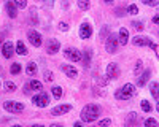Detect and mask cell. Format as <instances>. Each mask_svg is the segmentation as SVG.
Returning a JSON list of instances; mask_svg holds the SVG:
<instances>
[{"label": "cell", "instance_id": "6da1fadb", "mask_svg": "<svg viewBox=\"0 0 159 127\" xmlns=\"http://www.w3.org/2000/svg\"><path fill=\"white\" fill-rule=\"evenodd\" d=\"M99 114H100L99 105L89 103L81 110V119H83V122H92V121H96L99 118Z\"/></svg>", "mask_w": 159, "mask_h": 127}, {"label": "cell", "instance_id": "7a4b0ae2", "mask_svg": "<svg viewBox=\"0 0 159 127\" xmlns=\"http://www.w3.org/2000/svg\"><path fill=\"white\" fill-rule=\"evenodd\" d=\"M135 86L134 84H130V83H127V84H124L121 89H118V91L115 92V97L118 99V100H129L130 97H134L135 95Z\"/></svg>", "mask_w": 159, "mask_h": 127}, {"label": "cell", "instance_id": "3957f363", "mask_svg": "<svg viewBox=\"0 0 159 127\" xmlns=\"http://www.w3.org/2000/svg\"><path fill=\"white\" fill-rule=\"evenodd\" d=\"M132 45H135V46H150L153 51L157 49L156 43L151 42V38H148V37H140V35H137V37L132 38Z\"/></svg>", "mask_w": 159, "mask_h": 127}, {"label": "cell", "instance_id": "277c9868", "mask_svg": "<svg viewBox=\"0 0 159 127\" xmlns=\"http://www.w3.org/2000/svg\"><path fill=\"white\" fill-rule=\"evenodd\" d=\"M32 102H34V105H35V107H38V108H45V107L49 103V97H48L46 92L38 91V94L32 97Z\"/></svg>", "mask_w": 159, "mask_h": 127}, {"label": "cell", "instance_id": "5b68a950", "mask_svg": "<svg viewBox=\"0 0 159 127\" xmlns=\"http://www.w3.org/2000/svg\"><path fill=\"white\" fill-rule=\"evenodd\" d=\"M3 110H7L8 113H21L24 111V105L21 103V102H15V100H8V102H3Z\"/></svg>", "mask_w": 159, "mask_h": 127}, {"label": "cell", "instance_id": "8992f818", "mask_svg": "<svg viewBox=\"0 0 159 127\" xmlns=\"http://www.w3.org/2000/svg\"><path fill=\"white\" fill-rule=\"evenodd\" d=\"M64 56L67 57L69 60H72V62H80L83 59V53L80 49H76V48H65L64 49Z\"/></svg>", "mask_w": 159, "mask_h": 127}, {"label": "cell", "instance_id": "52a82bcc", "mask_svg": "<svg viewBox=\"0 0 159 127\" xmlns=\"http://www.w3.org/2000/svg\"><path fill=\"white\" fill-rule=\"evenodd\" d=\"M118 45H119L118 35H116V33H110L108 38L105 40V46H107V51H108L110 54H115L116 51H118Z\"/></svg>", "mask_w": 159, "mask_h": 127}, {"label": "cell", "instance_id": "ba28073f", "mask_svg": "<svg viewBox=\"0 0 159 127\" xmlns=\"http://www.w3.org/2000/svg\"><path fill=\"white\" fill-rule=\"evenodd\" d=\"M27 38H29V42H30V43H32L35 48L42 46L43 38H42V35H40L37 30H29V32H27Z\"/></svg>", "mask_w": 159, "mask_h": 127}, {"label": "cell", "instance_id": "9c48e42d", "mask_svg": "<svg viewBox=\"0 0 159 127\" xmlns=\"http://www.w3.org/2000/svg\"><path fill=\"white\" fill-rule=\"evenodd\" d=\"M15 53H16V51H15V45H13V43H10V42L2 43V54H3L5 59H11Z\"/></svg>", "mask_w": 159, "mask_h": 127}, {"label": "cell", "instance_id": "30bf717a", "mask_svg": "<svg viewBox=\"0 0 159 127\" xmlns=\"http://www.w3.org/2000/svg\"><path fill=\"white\" fill-rule=\"evenodd\" d=\"M72 110V105L69 103H64V105H57L51 110V114L52 116H62V114H67L69 111Z\"/></svg>", "mask_w": 159, "mask_h": 127}, {"label": "cell", "instance_id": "8fae6325", "mask_svg": "<svg viewBox=\"0 0 159 127\" xmlns=\"http://www.w3.org/2000/svg\"><path fill=\"white\" fill-rule=\"evenodd\" d=\"M105 72H107V76H108L110 80H116L118 76H119V67H118V64H115V62L108 64Z\"/></svg>", "mask_w": 159, "mask_h": 127}, {"label": "cell", "instance_id": "7c38bea8", "mask_svg": "<svg viewBox=\"0 0 159 127\" xmlns=\"http://www.w3.org/2000/svg\"><path fill=\"white\" fill-rule=\"evenodd\" d=\"M61 49V43L56 40V38H51V40L46 43V53L48 54H56Z\"/></svg>", "mask_w": 159, "mask_h": 127}, {"label": "cell", "instance_id": "4fadbf2b", "mask_svg": "<svg viewBox=\"0 0 159 127\" xmlns=\"http://www.w3.org/2000/svg\"><path fill=\"white\" fill-rule=\"evenodd\" d=\"M92 35V27L89 22H83L81 25H80V37L83 38V40H86V38H89Z\"/></svg>", "mask_w": 159, "mask_h": 127}, {"label": "cell", "instance_id": "5bb4252c", "mask_svg": "<svg viewBox=\"0 0 159 127\" xmlns=\"http://www.w3.org/2000/svg\"><path fill=\"white\" fill-rule=\"evenodd\" d=\"M118 42H119V45H121V46H126V45L129 43V32H127V29H124V27L119 29Z\"/></svg>", "mask_w": 159, "mask_h": 127}, {"label": "cell", "instance_id": "9a60e30c", "mask_svg": "<svg viewBox=\"0 0 159 127\" xmlns=\"http://www.w3.org/2000/svg\"><path fill=\"white\" fill-rule=\"evenodd\" d=\"M150 76H151V70H150V68H147L145 72H142V73L139 75V81H137V86H145V84L148 83Z\"/></svg>", "mask_w": 159, "mask_h": 127}, {"label": "cell", "instance_id": "2e32d148", "mask_svg": "<svg viewBox=\"0 0 159 127\" xmlns=\"http://www.w3.org/2000/svg\"><path fill=\"white\" fill-rule=\"evenodd\" d=\"M5 8H7V13H8V16L11 19H15L18 16V13H16V3L15 2H11V0H10V2H7Z\"/></svg>", "mask_w": 159, "mask_h": 127}, {"label": "cell", "instance_id": "e0dca14e", "mask_svg": "<svg viewBox=\"0 0 159 127\" xmlns=\"http://www.w3.org/2000/svg\"><path fill=\"white\" fill-rule=\"evenodd\" d=\"M61 70L69 76V78H76L78 76V72H76V68L75 67H72V65H62L61 67Z\"/></svg>", "mask_w": 159, "mask_h": 127}, {"label": "cell", "instance_id": "ac0fdd59", "mask_svg": "<svg viewBox=\"0 0 159 127\" xmlns=\"http://www.w3.org/2000/svg\"><path fill=\"white\" fill-rule=\"evenodd\" d=\"M135 124H139V114L135 111H132L126 118V125H135Z\"/></svg>", "mask_w": 159, "mask_h": 127}, {"label": "cell", "instance_id": "d6986e66", "mask_svg": "<svg viewBox=\"0 0 159 127\" xmlns=\"http://www.w3.org/2000/svg\"><path fill=\"white\" fill-rule=\"evenodd\" d=\"M29 11H30V13H29V22H30L32 25H37V24H38V13H37V8L32 7Z\"/></svg>", "mask_w": 159, "mask_h": 127}, {"label": "cell", "instance_id": "ffe728a7", "mask_svg": "<svg viewBox=\"0 0 159 127\" xmlns=\"http://www.w3.org/2000/svg\"><path fill=\"white\" fill-rule=\"evenodd\" d=\"M150 92H151V95H153L156 100H159V84H157L156 81L150 83Z\"/></svg>", "mask_w": 159, "mask_h": 127}, {"label": "cell", "instance_id": "44dd1931", "mask_svg": "<svg viewBox=\"0 0 159 127\" xmlns=\"http://www.w3.org/2000/svg\"><path fill=\"white\" fill-rule=\"evenodd\" d=\"M25 73H27V76H35L37 75V64L35 62H29L27 67H25Z\"/></svg>", "mask_w": 159, "mask_h": 127}, {"label": "cell", "instance_id": "7402d4cb", "mask_svg": "<svg viewBox=\"0 0 159 127\" xmlns=\"http://www.w3.org/2000/svg\"><path fill=\"white\" fill-rule=\"evenodd\" d=\"M16 53L19 56H25V54H27V48H25V45L22 42H18L16 43Z\"/></svg>", "mask_w": 159, "mask_h": 127}, {"label": "cell", "instance_id": "603a6c76", "mask_svg": "<svg viewBox=\"0 0 159 127\" xmlns=\"http://www.w3.org/2000/svg\"><path fill=\"white\" fill-rule=\"evenodd\" d=\"M51 92H52V97H54L56 100H59L62 97V87L61 86H52L51 87Z\"/></svg>", "mask_w": 159, "mask_h": 127}, {"label": "cell", "instance_id": "cb8c5ba5", "mask_svg": "<svg viewBox=\"0 0 159 127\" xmlns=\"http://www.w3.org/2000/svg\"><path fill=\"white\" fill-rule=\"evenodd\" d=\"M76 5H78V8L81 10V11H86V10H89V7H91V0H78Z\"/></svg>", "mask_w": 159, "mask_h": 127}, {"label": "cell", "instance_id": "d4e9b609", "mask_svg": "<svg viewBox=\"0 0 159 127\" xmlns=\"http://www.w3.org/2000/svg\"><path fill=\"white\" fill-rule=\"evenodd\" d=\"M91 54H92L91 49H86V51H84V56H83V59H81V60H83V65H84L86 68L89 67V64H91Z\"/></svg>", "mask_w": 159, "mask_h": 127}, {"label": "cell", "instance_id": "484cf974", "mask_svg": "<svg viewBox=\"0 0 159 127\" xmlns=\"http://www.w3.org/2000/svg\"><path fill=\"white\" fill-rule=\"evenodd\" d=\"M29 86H30V91H42V89H43L42 83L37 81V80H32V81L29 83Z\"/></svg>", "mask_w": 159, "mask_h": 127}, {"label": "cell", "instance_id": "4316f807", "mask_svg": "<svg viewBox=\"0 0 159 127\" xmlns=\"http://www.w3.org/2000/svg\"><path fill=\"white\" fill-rule=\"evenodd\" d=\"M142 72H143V62H142V60H137V62H135V67H134V75L139 76Z\"/></svg>", "mask_w": 159, "mask_h": 127}, {"label": "cell", "instance_id": "83f0119b", "mask_svg": "<svg viewBox=\"0 0 159 127\" xmlns=\"http://www.w3.org/2000/svg\"><path fill=\"white\" fill-rule=\"evenodd\" d=\"M10 73L11 75H18V73H21V64H11V67H10Z\"/></svg>", "mask_w": 159, "mask_h": 127}, {"label": "cell", "instance_id": "f1b7e54d", "mask_svg": "<svg viewBox=\"0 0 159 127\" xmlns=\"http://www.w3.org/2000/svg\"><path fill=\"white\" fill-rule=\"evenodd\" d=\"M140 107H142V110H143L145 113H150V111L153 110V107L150 105V102H148V100H142V103H140Z\"/></svg>", "mask_w": 159, "mask_h": 127}, {"label": "cell", "instance_id": "f546056e", "mask_svg": "<svg viewBox=\"0 0 159 127\" xmlns=\"http://www.w3.org/2000/svg\"><path fill=\"white\" fill-rule=\"evenodd\" d=\"M108 35H110V29H108V25H103L102 30H100V38H102V40H107Z\"/></svg>", "mask_w": 159, "mask_h": 127}, {"label": "cell", "instance_id": "4dcf8cb0", "mask_svg": "<svg viewBox=\"0 0 159 127\" xmlns=\"http://www.w3.org/2000/svg\"><path fill=\"white\" fill-rule=\"evenodd\" d=\"M5 89H7V91L8 92H13V91H15V89H16V84L15 83H13V81H5Z\"/></svg>", "mask_w": 159, "mask_h": 127}, {"label": "cell", "instance_id": "1f68e13d", "mask_svg": "<svg viewBox=\"0 0 159 127\" xmlns=\"http://www.w3.org/2000/svg\"><path fill=\"white\" fill-rule=\"evenodd\" d=\"M126 11L129 13V15H137V13H139V8H137V5L132 3V5H129V7L126 8Z\"/></svg>", "mask_w": 159, "mask_h": 127}, {"label": "cell", "instance_id": "d6a6232c", "mask_svg": "<svg viewBox=\"0 0 159 127\" xmlns=\"http://www.w3.org/2000/svg\"><path fill=\"white\" fill-rule=\"evenodd\" d=\"M132 25H134L135 30H143V22L142 21H132Z\"/></svg>", "mask_w": 159, "mask_h": 127}, {"label": "cell", "instance_id": "836d02e7", "mask_svg": "<svg viewBox=\"0 0 159 127\" xmlns=\"http://www.w3.org/2000/svg\"><path fill=\"white\" fill-rule=\"evenodd\" d=\"M143 125H156V127H157V121L153 119V118H148V119L143 121Z\"/></svg>", "mask_w": 159, "mask_h": 127}, {"label": "cell", "instance_id": "e575fe53", "mask_svg": "<svg viewBox=\"0 0 159 127\" xmlns=\"http://www.w3.org/2000/svg\"><path fill=\"white\" fill-rule=\"evenodd\" d=\"M59 30H61V32H67V30H69V24L64 22V21H61V22H59Z\"/></svg>", "mask_w": 159, "mask_h": 127}, {"label": "cell", "instance_id": "d590c367", "mask_svg": "<svg viewBox=\"0 0 159 127\" xmlns=\"http://www.w3.org/2000/svg\"><path fill=\"white\" fill-rule=\"evenodd\" d=\"M15 3L18 8H25L27 7V0H15Z\"/></svg>", "mask_w": 159, "mask_h": 127}, {"label": "cell", "instance_id": "8d00e7d4", "mask_svg": "<svg viewBox=\"0 0 159 127\" xmlns=\"http://www.w3.org/2000/svg\"><path fill=\"white\" fill-rule=\"evenodd\" d=\"M43 75H45V80L46 81H52V80H54V75H52V72H49V70H46Z\"/></svg>", "mask_w": 159, "mask_h": 127}, {"label": "cell", "instance_id": "74e56055", "mask_svg": "<svg viewBox=\"0 0 159 127\" xmlns=\"http://www.w3.org/2000/svg\"><path fill=\"white\" fill-rule=\"evenodd\" d=\"M124 11H126V8L119 7V8H116V10H115V15H116V16H124V15H126Z\"/></svg>", "mask_w": 159, "mask_h": 127}, {"label": "cell", "instance_id": "f35d334b", "mask_svg": "<svg viewBox=\"0 0 159 127\" xmlns=\"http://www.w3.org/2000/svg\"><path fill=\"white\" fill-rule=\"evenodd\" d=\"M105 125H111V119H102L100 122H99V127H105Z\"/></svg>", "mask_w": 159, "mask_h": 127}, {"label": "cell", "instance_id": "ab89813d", "mask_svg": "<svg viewBox=\"0 0 159 127\" xmlns=\"http://www.w3.org/2000/svg\"><path fill=\"white\" fill-rule=\"evenodd\" d=\"M142 2H143L145 5H148V7H156L157 0H142Z\"/></svg>", "mask_w": 159, "mask_h": 127}, {"label": "cell", "instance_id": "60d3db41", "mask_svg": "<svg viewBox=\"0 0 159 127\" xmlns=\"http://www.w3.org/2000/svg\"><path fill=\"white\" fill-rule=\"evenodd\" d=\"M153 24H156V25H159V15H156V16H153Z\"/></svg>", "mask_w": 159, "mask_h": 127}, {"label": "cell", "instance_id": "b9f144b4", "mask_svg": "<svg viewBox=\"0 0 159 127\" xmlns=\"http://www.w3.org/2000/svg\"><path fill=\"white\" fill-rule=\"evenodd\" d=\"M45 5L46 7H51L52 5V0H45Z\"/></svg>", "mask_w": 159, "mask_h": 127}, {"label": "cell", "instance_id": "7bdbcfd3", "mask_svg": "<svg viewBox=\"0 0 159 127\" xmlns=\"http://www.w3.org/2000/svg\"><path fill=\"white\" fill-rule=\"evenodd\" d=\"M81 125H83V122H80V121L75 122V127H81Z\"/></svg>", "mask_w": 159, "mask_h": 127}, {"label": "cell", "instance_id": "ee69618b", "mask_svg": "<svg viewBox=\"0 0 159 127\" xmlns=\"http://www.w3.org/2000/svg\"><path fill=\"white\" fill-rule=\"evenodd\" d=\"M156 111L159 113V102H157V103H156Z\"/></svg>", "mask_w": 159, "mask_h": 127}, {"label": "cell", "instance_id": "f6af8a7d", "mask_svg": "<svg viewBox=\"0 0 159 127\" xmlns=\"http://www.w3.org/2000/svg\"><path fill=\"white\" fill-rule=\"evenodd\" d=\"M105 2H107V3H111V2H113V0H105Z\"/></svg>", "mask_w": 159, "mask_h": 127}, {"label": "cell", "instance_id": "bcb514c9", "mask_svg": "<svg viewBox=\"0 0 159 127\" xmlns=\"http://www.w3.org/2000/svg\"><path fill=\"white\" fill-rule=\"evenodd\" d=\"M157 3H159V0H157Z\"/></svg>", "mask_w": 159, "mask_h": 127}]
</instances>
